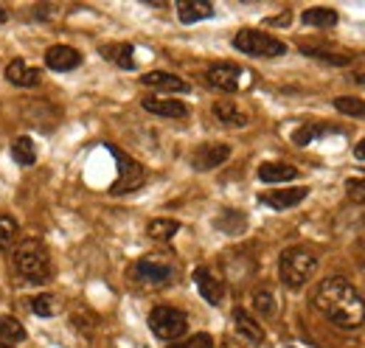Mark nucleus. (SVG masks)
<instances>
[{"label":"nucleus","mask_w":365,"mask_h":348,"mask_svg":"<svg viewBox=\"0 0 365 348\" xmlns=\"http://www.w3.org/2000/svg\"><path fill=\"white\" fill-rule=\"evenodd\" d=\"M312 306L337 329H360L365 323V298L340 275L320 281L312 292Z\"/></svg>","instance_id":"1"},{"label":"nucleus","mask_w":365,"mask_h":348,"mask_svg":"<svg viewBox=\"0 0 365 348\" xmlns=\"http://www.w3.org/2000/svg\"><path fill=\"white\" fill-rule=\"evenodd\" d=\"M315 270H318V256L309 247H287L278 259V275L289 290H301L304 284H309Z\"/></svg>","instance_id":"2"},{"label":"nucleus","mask_w":365,"mask_h":348,"mask_svg":"<svg viewBox=\"0 0 365 348\" xmlns=\"http://www.w3.org/2000/svg\"><path fill=\"white\" fill-rule=\"evenodd\" d=\"M14 264H17V272L31 284H46L51 278V256H48L46 247L40 242H34V239H29V242H23L17 247Z\"/></svg>","instance_id":"3"},{"label":"nucleus","mask_w":365,"mask_h":348,"mask_svg":"<svg viewBox=\"0 0 365 348\" xmlns=\"http://www.w3.org/2000/svg\"><path fill=\"white\" fill-rule=\"evenodd\" d=\"M233 48L239 53L256 56V59H273V56H284L287 53V45L281 43L278 37L267 34V31H259V29H242L233 37Z\"/></svg>","instance_id":"4"},{"label":"nucleus","mask_w":365,"mask_h":348,"mask_svg":"<svg viewBox=\"0 0 365 348\" xmlns=\"http://www.w3.org/2000/svg\"><path fill=\"white\" fill-rule=\"evenodd\" d=\"M149 329L155 332V337L172 343V340H180L188 332V317H185V312L175 309V306H155L149 312Z\"/></svg>","instance_id":"5"},{"label":"nucleus","mask_w":365,"mask_h":348,"mask_svg":"<svg viewBox=\"0 0 365 348\" xmlns=\"http://www.w3.org/2000/svg\"><path fill=\"white\" fill-rule=\"evenodd\" d=\"M110 152H113L115 166H118V177H115V183L110 185V194H113V197H124V194L138 191V188L146 183V172H143V166H140L138 160H133L127 152L115 149V146H110Z\"/></svg>","instance_id":"6"},{"label":"nucleus","mask_w":365,"mask_h":348,"mask_svg":"<svg viewBox=\"0 0 365 348\" xmlns=\"http://www.w3.org/2000/svg\"><path fill=\"white\" fill-rule=\"evenodd\" d=\"M133 278L146 284V287H163L169 281H175V264L158 256H146L133 264Z\"/></svg>","instance_id":"7"},{"label":"nucleus","mask_w":365,"mask_h":348,"mask_svg":"<svg viewBox=\"0 0 365 348\" xmlns=\"http://www.w3.org/2000/svg\"><path fill=\"white\" fill-rule=\"evenodd\" d=\"M307 197H309V188H307V185H289V188H270V191H262V194H259V203L267 205V208H273V211H287V208L301 205Z\"/></svg>","instance_id":"8"},{"label":"nucleus","mask_w":365,"mask_h":348,"mask_svg":"<svg viewBox=\"0 0 365 348\" xmlns=\"http://www.w3.org/2000/svg\"><path fill=\"white\" fill-rule=\"evenodd\" d=\"M205 79H208V85L222 90V93H236L245 79V68H239L233 62H214L205 71Z\"/></svg>","instance_id":"9"},{"label":"nucleus","mask_w":365,"mask_h":348,"mask_svg":"<svg viewBox=\"0 0 365 348\" xmlns=\"http://www.w3.org/2000/svg\"><path fill=\"white\" fill-rule=\"evenodd\" d=\"M230 158V146L228 143H202L191 152V166L197 172H211V169H220L225 160Z\"/></svg>","instance_id":"10"},{"label":"nucleus","mask_w":365,"mask_h":348,"mask_svg":"<svg viewBox=\"0 0 365 348\" xmlns=\"http://www.w3.org/2000/svg\"><path fill=\"white\" fill-rule=\"evenodd\" d=\"M140 107L152 116H160V118H188V104L180 98H166V96H146L140 101Z\"/></svg>","instance_id":"11"},{"label":"nucleus","mask_w":365,"mask_h":348,"mask_svg":"<svg viewBox=\"0 0 365 348\" xmlns=\"http://www.w3.org/2000/svg\"><path fill=\"white\" fill-rule=\"evenodd\" d=\"M230 320H233V329H236V334H239L242 340H247L250 346H262V343H264V329L259 326V320H256L247 309L236 306L233 314H230Z\"/></svg>","instance_id":"12"},{"label":"nucleus","mask_w":365,"mask_h":348,"mask_svg":"<svg viewBox=\"0 0 365 348\" xmlns=\"http://www.w3.org/2000/svg\"><path fill=\"white\" fill-rule=\"evenodd\" d=\"M194 284H197L200 295L211 306L222 304V298H225V284H222L208 267H197V270H194Z\"/></svg>","instance_id":"13"},{"label":"nucleus","mask_w":365,"mask_h":348,"mask_svg":"<svg viewBox=\"0 0 365 348\" xmlns=\"http://www.w3.org/2000/svg\"><path fill=\"white\" fill-rule=\"evenodd\" d=\"M211 113H214V118L222 124V127H247L250 124V116L236 104V101H230V98H220V101H214V107H211Z\"/></svg>","instance_id":"14"},{"label":"nucleus","mask_w":365,"mask_h":348,"mask_svg":"<svg viewBox=\"0 0 365 348\" xmlns=\"http://www.w3.org/2000/svg\"><path fill=\"white\" fill-rule=\"evenodd\" d=\"M79 62H82V53L71 45H51L46 51V65L51 71L65 73V71H73Z\"/></svg>","instance_id":"15"},{"label":"nucleus","mask_w":365,"mask_h":348,"mask_svg":"<svg viewBox=\"0 0 365 348\" xmlns=\"http://www.w3.org/2000/svg\"><path fill=\"white\" fill-rule=\"evenodd\" d=\"M140 85L163 90V93H188V82L175 76V73H169V71H149V73L140 76Z\"/></svg>","instance_id":"16"},{"label":"nucleus","mask_w":365,"mask_h":348,"mask_svg":"<svg viewBox=\"0 0 365 348\" xmlns=\"http://www.w3.org/2000/svg\"><path fill=\"white\" fill-rule=\"evenodd\" d=\"M6 79L17 87H34L40 85V71L34 65H29L26 59H11L6 68Z\"/></svg>","instance_id":"17"},{"label":"nucleus","mask_w":365,"mask_h":348,"mask_svg":"<svg viewBox=\"0 0 365 348\" xmlns=\"http://www.w3.org/2000/svg\"><path fill=\"white\" fill-rule=\"evenodd\" d=\"M178 17H180V23L191 26V23L214 17V6L208 0H180L178 3Z\"/></svg>","instance_id":"18"},{"label":"nucleus","mask_w":365,"mask_h":348,"mask_svg":"<svg viewBox=\"0 0 365 348\" xmlns=\"http://www.w3.org/2000/svg\"><path fill=\"white\" fill-rule=\"evenodd\" d=\"M298 177V169L289 166V163H281V160H267L259 166V180L262 183H270V185H278V183H289Z\"/></svg>","instance_id":"19"},{"label":"nucleus","mask_w":365,"mask_h":348,"mask_svg":"<svg viewBox=\"0 0 365 348\" xmlns=\"http://www.w3.org/2000/svg\"><path fill=\"white\" fill-rule=\"evenodd\" d=\"M101 56L110 59V62H115V65L124 68V71H133V68H135V48L130 43L104 45V48H101Z\"/></svg>","instance_id":"20"},{"label":"nucleus","mask_w":365,"mask_h":348,"mask_svg":"<svg viewBox=\"0 0 365 348\" xmlns=\"http://www.w3.org/2000/svg\"><path fill=\"white\" fill-rule=\"evenodd\" d=\"M340 20V14L334 9H326V6H315V9H307L301 14V23L304 26H312V29H334Z\"/></svg>","instance_id":"21"},{"label":"nucleus","mask_w":365,"mask_h":348,"mask_svg":"<svg viewBox=\"0 0 365 348\" xmlns=\"http://www.w3.org/2000/svg\"><path fill=\"white\" fill-rule=\"evenodd\" d=\"M11 158H14L20 166H34V163H37V146H34V140H31L29 135L14 138V143H11Z\"/></svg>","instance_id":"22"},{"label":"nucleus","mask_w":365,"mask_h":348,"mask_svg":"<svg viewBox=\"0 0 365 348\" xmlns=\"http://www.w3.org/2000/svg\"><path fill=\"white\" fill-rule=\"evenodd\" d=\"M178 230H180V222H178V219H152V222L146 225V233H149L155 242H169V239L178 236Z\"/></svg>","instance_id":"23"},{"label":"nucleus","mask_w":365,"mask_h":348,"mask_svg":"<svg viewBox=\"0 0 365 348\" xmlns=\"http://www.w3.org/2000/svg\"><path fill=\"white\" fill-rule=\"evenodd\" d=\"M217 227H220V230H225V233H230V236L245 233V227H247V217H245L242 211L225 208V211L217 217Z\"/></svg>","instance_id":"24"},{"label":"nucleus","mask_w":365,"mask_h":348,"mask_svg":"<svg viewBox=\"0 0 365 348\" xmlns=\"http://www.w3.org/2000/svg\"><path fill=\"white\" fill-rule=\"evenodd\" d=\"M307 56H315V59H320V62H329V65H349L351 62V56L349 53H337V51H331V48H320V45H304L301 48Z\"/></svg>","instance_id":"25"},{"label":"nucleus","mask_w":365,"mask_h":348,"mask_svg":"<svg viewBox=\"0 0 365 348\" xmlns=\"http://www.w3.org/2000/svg\"><path fill=\"white\" fill-rule=\"evenodd\" d=\"M329 132H334V127H326V124H307V127L292 132V143H295V146H307V143L318 140L320 135H329Z\"/></svg>","instance_id":"26"},{"label":"nucleus","mask_w":365,"mask_h":348,"mask_svg":"<svg viewBox=\"0 0 365 348\" xmlns=\"http://www.w3.org/2000/svg\"><path fill=\"white\" fill-rule=\"evenodd\" d=\"M334 110L343 116H351V118H365V98L340 96V98H334Z\"/></svg>","instance_id":"27"},{"label":"nucleus","mask_w":365,"mask_h":348,"mask_svg":"<svg viewBox=\"0 0 365 348\" xmlns=\"http://www.w3.org/2000/svg\"><path fill=\"white\" fill-rule=\"evenodd\" d=\"M0 340H26V329L17 317H9V314H0Z\"/></svg>","instance_id":"28"},{"label":"nucleus","mask_w":365,"mask_h":348,"mask_svg":"<svg viewBox=\"0 0 365 348\" xmlns=\"http://www.w3.org/2000/svg\"><path fill=\"white\" fill-rule=\"evenodd\" d=\"M253 309L264 317H273L275 314V295L270 290H256L253 292Z\"/></svg>","instance_id":"29"},{"label":"nucleus","mask_w":365,"mask_h":348,"mask_svg":"<svg viewBox=\"0 0 365 348\" xmlns=\"http://www.w3.org/2000/svg\"><path fill=\"white\" fill-rule=\"evenodd\" d=\"M14 236H17V219L9 217V214H0V247L3 250L11 247Z\"/></svg>","instance_id":"30"},{"label":"nucleus","mask_w":365,"mask_h":348,"mask_svg":"<svg viewBox=\"0 0 365 348\" xmlns=\"http://www.w3.org/2000/svg\"><path fill=\"white\" fill-rule=\"evenodd\" d=\"M346 194L351 203L365 205V177H349L346 180Z\"/></svg>","instance_id":"31"},{"label":"nucleus","mask_w":365,"mask_h":348,"mask_svg":"<svg viewBox=\"0 0 365 348\" xmlns=\"http://www.w3.org/2000/svg\"><path fill=\"white\" fill-rule=\"evenodd\" d=\"M169 348H214V337L211 334H194L188 340H180V343H172Z\"/></svg>","instance_id":"32"},{"label":"nucleus","mask_w":365,"mask_h":348,"mask_svg":"<svg viewBox=\"0 0 365 348\" xmlns=\"http://www.w3.org/2000/svg\"><path fill=\"white\" fill-rule=\"evenodd\" d=\"M31 309H34L37 317H51V314H53V298H51V295H37V298L31 301Z\"/></svg>","instance_id":"33"},{"label":"nucleus","mask_w":365,"mask_h":348,"mask_svg":"<svg viewBox=\"0 0 365 348\" xmlns=\"http://www.w3.org/2000/svg\"><path fill=\"white\" fill-rule=\"evenodd\" d=\"M354 158H357V160H365V138L354 146Z\"/></svg>","instance_id":"34"},{"label":"nucleus","mask_w":365,"mask_h":348,"mask_svg":"<svg viewBox=\"0 0 365 348\" xmlns=\"http://www.w3.org/2000/svg\"><path fill=\"white\" fill-rule=\"evenodd\" d=\"M354 79H357V85H363V87H365V73H357Z\"/></svg>","instance_id":"35"},{"label":"nucleus","mask_w":365,"mask_h":348,"mask_svg":"<svg viewBox=\"0 0 365 348\" xmlns=\"http://www.w3.org/2000/svg\"><path fill=\"white\" fill-rule=\"evenodd\" d=\"M3 20H6V11H3V9H0V23H3Z\"/></svg>","instance_id":"36"},{"label":"nucleus","mask_w":365,"mask_h":348,"mask_svg":"<svg viewBox=\"0 0 365 348\" xmlns=\"http://www.w3.org/2000/svg\"><path fill=\"white\" fill-rule=\"evenodd\" d=\"M0 348H14L11 343H0Z\"/></svg>","instance_id":"37"},{"label":"nucleus","mask_w":365,"mask_h":348,"mask_svg":"<svg viewBox=\"0 0 365 348\" xmlns=\"http://www.w3.org/2000/svg\"><path fill=\"white\" fill-rule=\"evenodd\" d=\"M225 348H233V346H225Z\"/></svg>","instance_id":"38"}]
</instances>
